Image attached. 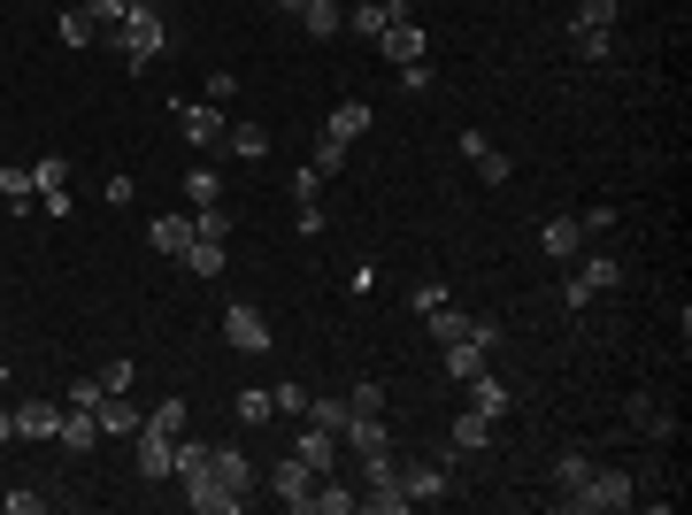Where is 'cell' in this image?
<instances>
[{"label": "cell", "mask_w": 692, "mask_h": 515, "mask_svg": "<svg viewBox=\"0 0 692 515\" xmlns=\"http://www.w3.org/2000/svg\"><path fill=\"white\" fill-rule=\"evenodd\" d=\"M31 178H39V193H62V185H69V162L47 154V162H31Z\"/></svg>", "instance_id": "obj_38"}, {"label": "cell", "mask_w": 692, "mask_h": 515, "mask_svg": "<svg viewBox=\"0 0 692 515\" xmlns=\"http://www.w3.org/2000/svg\"><path fill=\"white\" fill-rule=\"evenodd\" d=\"M101 392H131V362H108L101 370Z\"/></svg>", "instance_id": "obj_48"}, {"label": "cell", "mask_w": 692, "mask_h": 515, "mask_svg": "<svg viewBox=\"0 0 692 515\" xmlns=\"http://www.w3.org/2000/svg\"><path fill=\"white\" fill-rule=\"evenodd\" d=\"M185 507H201V515H239L246 500H239V492H223V485H216V469H208V477H193V485H185Z\"/></svg>", "instance_id": "obj_14"}, {"label": "cell", "mask_w": 692, "mask_h": 515, "mask_svg": "<svg viewBox=\"0 0 692 515\" xmlns=\"http://www.w3.org/2000/svg\"><path fill=\"white\" fill-rule=\"evenodd\" d=\"M178 124H185V139H193V146H216V139H231V124H223V108H216V101H201V108H178Z\"/></svg>", "instance_id": "obj_12"}, {"label": "cell", "mask_w": 692, "mask_h": 515, "mask_svg": "<svg viewBox=\"0 0 692 515\" xmlns=\"http://www.w3.org/2000/svg\"><path fill=\"white\" fill-rule=\"evenodd\" d=\"M293 454H300V462H308L316 477H331V469H338V439L323 432V423H316V432H300V439H293Z\"/></svg>", "instance_id": "obj_17"}, {"label": "cell", "mask_w": 692, "mask_h": 515, "mask_svg": "<svg viewBox=\"0 0 692 515\" xmlns=\"http://www.w3.org/2000/svg\"><path fill=\"white\" fill-rule=\"evenodd\" d=\"M231 154H239V162H262V154H270V131H262V124H239V131H231Z\"/></svg>", "instance_id": "obj_34"}, {"label": "cell", "mask_w": 692, "mask_h": 515, "mask_svg": "<svg viewBox=\"0 0 692 515\" xmlns=\"http://www.w3.org/2000/svg\"><path fill=\"white\" fill-rule=\"evenodd\" d=\"M101 39V24L85 16V9H62V47H93Z\"/></svg>", "instance_id": "obj_35"}, {"label": "cell", "mask_w": 692, "mask_h": 515, "mask_svg": "<svg viewBox=\"0 0 692 515\" xmlns=\"http://www.w3.org/2000/svg\"><path fill=\"white\" fill-rule=\"evenodd\" d=\"M131 9H139V0H131Z\"/></svg>", "instance_id": "obj_53"}, {"label": "cell", "mask_w": 692, "mask_h": 515, "mask_svg": "<svg viewBox=\"0 0 692 515\" xmlns=\"http://www.w3.org/2000/svg\"><path fill=\"white\" fill-rule=\"evenodd\" d=\"M370 131V101H338L331 116H323V139H346V146H355Z\"/></svg>", "instance_id": "obj_18"}, {"label": "cell", "mask_w": 692, "mask_h": 515, "mask_svg": "<svg viewBox=\"0 0 692 515\" xmlns=\"http://www.w3.org/2000/svg\"><path fill=\"white\" fill-rule=\"evenodd\" d=\"M577 278H585V293H616L624 285V262H616V254H585Z\"/></svg>", "instance_id": "obj_21"}, {"label": "cell", "mask_w": 692, "mask_h": 515, "mask_svg": "<svg viewBox=\"0 0 692 515\" xmlns=\"http://www.w3.org/2000/svg\"><path fill=\"white\" fill-rule=\"evenodd\" d=\"M569 54H577V62H608V54H616V31H592V24H569Z\"/></svg>", "instance_id": "obj_24"}, {"label": "cell", "mask_w": 692, "mask_h": 515, "mask_svg": "<svg viewBox=\"0 0 692 515\" xmlns=\"http://www.w3.org/2000/svg\"><path fill=\"white\" fill-rule=\"evenodd\" d=\"M585 469H592V454H562V462H554V492H569V485H585Z\"/></svg>", "instance_id": "obj_41"}, {"label": "cell", "mask_w": 692, "mask_h": 515, "mask_svg": "<svg viewBox=\"0 0 692 515\" xmlns=\"http://www.w3.org/2000/svg\"><path fill=\"white\" fill-rule=\"evenodd\" d=\"M208 201H223V178L216 169H185V208H208Z\"/></svg>", "instance_id": "obj_33"}, {"label": "cell", "mask_w": 692, "mask_h": 515, "mask_svg": "<svg viewBox=\"0 0 692 515\" xmlns=\"http://www.w3.org/2000/svg\"><path fill=\"white\" fill-rule=\"evenodd\" d=\"M185 270L193 278H223V239H193L185 246Z\"/></svg>", "instance_id": "obj_28"}, {"label": "cell", "mask_w": 692, "mask_h": 515, "mask_svg": "<svg viewBox=\"0 0 692 515\" xmlns=\"http://www.w3.org/2000/svg\"><path fill=\"white\" fill-rule=\"evenodd\" d=\"M400 93H431V69L423 62H400Z\"/></svg>", "instance_id": "obj_47"}, {"label": "cell", "mask_w": 692, "mask_h": 515, "mask_svg": "<svg viewBox=\"0 0 692 515\" xmlns=\"http://www.w3.org/2000/svg\"><path fill=\"white\" fill-rule=\"evenodd\" d=\"M116 39V54H124V69H146L154 54H162V39H169V24H162V0H139V9L108 31Z\"/></svg>", "instance_id": "obj_1"}, {"label": "cell", "mask_w": 692, "mask_h": 515, "mask_svg": "<svg viewBox=\"0 0 692 515\" xmlns=\"http://www.w3.org/2000/svg\"><path fill=\"white\" fill-rule=\"evenodd\" d=\"M346 408H355V415H385V385H377V377L355 385V392H346Z\"/></svg>", "instance_id": "obj_40"}, {"label": "cell", "mask_w": 692, "mask_h": 515, "mask_svg": "<svg viewBox=\"0 0 692 515\" xmlns=\"http://www.w3.org/2000/svg\"><path fill=\"white\" fill-rule=\"evenodd\" d=\"M400 492H408V507L447 500V469H439V462H400Z\"/></svg>", "instance_id": "obj_7"}, {"label": "cell", "mask_w": 692, "mask_h": 515, "mask_svg": "<svg viewBox=\"0 0 692 515\" xmlns=\"http://www.w3.org/2000/svg\"><path fill=\"white\" fill-rule=\"evenodd\" d=\"M16 439V408H0V447H9Z\"/></svg>", "instance_id": "obj_49"}, {"label": "cell", "mask_w": 692, "mask_h": 515, "mask_svg": "<svg viewBox=\"0 0 692 515\" xmlns=\"http://www.w3.org/2000/svg\"><path fill=\"white\" fill-rule=\"evenodd\" d=\"M346 415H355V408H346V400H316V392H308V423H323L331 439L346 432Z\"/></svg>", "instance_id": "obj_36"}, {"label": "cell", "mask_w": 692, "mask_h": 515, "mask_svg": "<svg viewBox=\"0 0 692 515\" xmlns=\"http://www.w3.org/2000/svg\"><path fill=\"white\" fill-rule=\"evenodd\" d=\"M616 16H624L616 0H577V16H569V24H592V31H616Z\"/></svg>", "instance_id": "obj_37"}, {"label": "cell", "mask_w": 692, "mask_h": 515, "mask_svg": "<svg viewBox=\"0 0 692 515\" xmlns=\"http://www.w3.org/2000/svg\"><path fill=\"white\" fill-rule=\"evenodd\" d=\"M470 408H477V415H492V423H500V415H508V385H500V377H492V370H477V377H470Z\"/></svg>", "instance_id": "obj_22"}, {"label": "cell", "mask_w": 692, "mask_h": 515, "mask_svg": "<svg viewBox=\"0 0 692 515\" xmlns=\"http://www.w3.org/2000/svg\"><path fill=\"white\" fill-rule=\"evenodd\" d=\"M423 323H431V338H439V347H454V338L500 347V323H485V316H462V308H447V300H431V308H423Z\"/></svg>", "instance_id": "obj_3"}, {"label": "cell", "mask_w": 692, "mask_h": 515, "mask_svg": "<svg viewBox=\"0 0 692 515\" xmlns=\"http://www.w3.org/2000/svg\"><path fill=\"white\" fill-rule=\"evenodd\" d=\"M39 507H47V492H31V485L9 492V515H39Z\"/></svg>", "instance_id": "obj_46"}, {"label": "cell", "mask_w": 692, "mask_h": 515, "mask_svg": "<svg viewBox=\"0 0 692 515\" xmlns=\"http://www.w3.org/2000/svg\"><path fill=\"white\" fill-rule=\"evenodd\" d=\"M77 9H85V16H93V24H108V31H116V24L131 16V0H77Z\"/></svg>", "instance_id": "obj_39"}, {"label": "cell", "mask_w": 692, "mask_h": 515, "mask_svg": "<svg viewBox=\"0 0 692 515\" xmlns=\"http://www.w3.org/2000/svg\"><path fill=\"white\" fill-rule=\"evenodd\" d=\"M462 154L477 162V178H485V185H508V154H500L485 131H462Z\"/></svg>", "instance_id": "obj_16"}, {"label": "cell", "mask_w": 692, "mask_h": 515, "mask_svg": "<svg viewBox=\"0 0 692 515\" xmlns=\"http://www.w3.org/2000/svg\"><path fill=\"white\" fill-rule=\"evenodd\" d=\"M54 439H62V447H69V454H85V447H101V415H93V408H69V415H62V432H54Z\"/></svg>", "instance_id": "obj_20"}, {"label": "cell", "mask_w": 692, "mask_h": 515, "mask_svg": "<svg viewBox=\"0 0 692 515\" xmlns=\"http://www.w3.org/2000/svg\"><path fill=\"white\" fill-rule=\"evenodd\" d=\"M146 423H154V432H169V439H178V432H185V400H162V408H154Z\"/></svg>", "instance_id": "obj_44"}, {"label": "cell", "mask_w": 692, "mask_h": 515, "mask_svg": "<svg viewBox=\"0 0 692 515\" xmlns=\"http://www.w3.org/2000/svg\"><path fill=\"white\" fill-rule=\"evenodd\" d=\"M562 507H577V515H616V507H631V477L624 469H585V485H569L562 492Z\"/></svg>", "instance_id": "obj_2"}, {"label": "cell", "mask_w": 692, "mask_h": 515, "mask_svg": "<svg viewBox=\"0 0 692 515\" xmlns=\"http://www.w3.org/2000/svg\"><path fill=\"white\" fill-rule=\"evenodd\" d=\"M270 492H278V500H285L293 515H308V500H316V469H308L300 454H285V462L270 469Z\"/></svg>", "instance_id": "obj_5"}, {"label": "cell", "mask_w": 692, "mask_h": 515, "mask_svg": "<svg viewBox=\"0 0 692 515\" xmlns=\"http://www.w3.org/2000/svg\"><path fill=\"white\" fill-rule=\"evenodd\" d=\"M447 447H454V454H477V447H492V415L462 408V415L447 423Z\"/></svg>", "instance_id": "obj_15"}, {"label": "cell", "mask_w": 692, "mask_h": 515, "mask_svg": "<svg viewBox=\"0 0 692 515\" xmlns=\"http://www.w3.org/2000/svg\"><path fill=\"white\" fill-rule=\"evenodd\" d=\"M577 223H585V239H600V231H616V201H592V208H585Z\"/></svg>", "instance_id": "obj_42"}, {"label": "cell", "mask_w": 692, "mask_h": 515, "mask_svg": "<svg viewBox=\"0 0 692 515\" xmlns=\"http://www.w3.org/2000/svg\"><path fill=\"white\" fill-rule=\"evenodd\" d=\"M0 201L31 208V201H39V178H31V169H16V162H0Z\"/></svg>", "instance_id": "obj_26"}, {"label": "cell", "mask_w": 692, "mask_h": 515, "mask_svg": "<svg viewBox=\"0 0 692 515\" xmlns=\"http://www.w3.org/2000/svg\"><path fill=\"white\" fill-rule=\"evenodd\" d=\"M631 423H639L646 439H669V432H677V415H669V408H662L654 392H639V400H631Z\"/></svg>", "instance_id": "obj_23"}, {"label": "cell", "mask_w": 692, "mask_h": 515, "mask_svg": "<svg viewBox=\"0 0 692 515\" xmlns=\"http://www.w3.org/2000/svg\"><path fill=\"white\" fill-rule=\"evenodd\" d=\"M93 415H101V439H139V408H131V392H101L93 400Z\"/></svg>", "instance_id": "obj_6"}, {"label": "cell", "mask_w": 692, "mask_h": 515, "mask_svg": "<svg viewBox=\"0 0 692 515\" xmlns=\"http://www.w3.org/2000/svg\"><path fill=\"white\" fill-rule=\"evenodd\" d=\"M316 515H355V492H346L338 477H316V500H308Z\"/></svg>", "instance_id": "obj_31"}, {"label": "cell", "mask_w": 692, "mask_h": 515, "mask_svg": "<svg viewBox=\"0 0 692 515\" xmlns=\"http://www.w3.org/2000/svg\"><path fill=\"white\" fill-rule=\"evenodd\" d=\"M355 507H377V515H408V492H400V477H385V485L355 492Z\"/></svg>", "instance_id": "obj_27"}, {"label": "cell", "mask_w": 692, "mask_h": 515, "mask_svg": "<svg viewBox=\"0 0 692 515\" xmlns=\"http://www.w3.org/2000/svg\"><path fill=\"white\" fill-rule=\"evenodd\" d=\"M485 362H492V347H477V338H454V347H447V377H462V385H470Z\"/></svg>", "instance_id": "obj_25"}, {"label": "cell", "mask_w": 692, "mask_h": 515, "mask_svg": "<svg viewBox=\"0 0 692 515\" xmlns=\"http://www.w3.org/2000/svg\"><path fill=\"white\" fill-rule=\"evenodd\" d=\"M0 377H9V362H0Z\"/></svg>", "instance_id": "obj_51"}, {"label": "cell", "mask_w": 692, "mask_h": 515, "mask_svg": "<svg viewBox=\"0 0 692 515\" xmlns=\"http://www.w3.org/2000/svg\"><path fill=\"white\" fill-rule=\"evenodd\" d=\"M270 400H278V415H308V385H278Z\"/></svg>", "instance_id": "obj_45"}, {"label": "cell", "mask_w": 692, "mask_h": 515, "mask_svg": "<svg viewBox=\"0 0 692 515\" xmlns=\"http://www.w3.org/2000/svg\"><path fill=\"white\" fill-rule=\"evenodd\" d=\"M169 477H185V485L208 477V447H201V439H178V454H169Z\"/></svg>", "instance_id": "obj_30"}, {"label": "cell", "mask_w": 692, "mask_h": 515, "mask_svg": "<svg viewBox=\"0 0 692 515\" xmlns=\"http://www.w3.org/2000/svg\"><path fill=\"white\" fill-rule=\"evenodd\" d=\"M346 154H355L346 139H316V146H308V169H316V178H338V169H346Z\"/></svg>", "instance_id": "obj_29"}, {"label": "cell", "mask_w": 692, "mask_h": 515, "mask_svg": "<svg viewBox=\"0 0 692 515\" xmlns=\"http://www.w3.org/2000/svg\"><path fill=\"white\" fill-rule=\"evenodd\" d=\"M146 239H154L162 254H178V262H185V246H193V208H169V216H154V223H146Z\"/></svg>", "instance_id": "obj_9"}, {"label": "cell", "mask_w": 692, "mask_h": 515, "mask_svg": "<svg viewBox=\"0 0 692 515\" xmlns=\"http://www.w3.org/2000/svg\"><path fill=\"white\" fill-rule=\"evenodd\" d=\"M278 9H285V16H300V9H308V0H278Z\"/></svg>", "instance_id": "obj_50"}, {"label": "cell", "mask_w": 692, "mask_h": 515, "mask_svg": "<svg viewBox=\"0 0 692 515\" xmlns=\"http://www.w3.org/2000/svg\"><path fill=\"white\" fill-rule=\"evenodd\" d=\"M370 47H377L385 62H423V31H415L408 16H400V24H385V31H377Z\"/></svg>", "instance_id": "obj_11"}, {"label": "cell", "mask_w": 692, "mask_h": 515, "mask_svg": "<svg viewBox=\"0 0 692 515\" xmlns=\"http://www.w3.org/2000/svg\"><path fill=\"white\" fill-rule=\"evenodd\" d=\"M539 246L554 254V262H577V254H585V223H577V216H547Z\"/></svg>", "instance_id": "obj_10"}, {"label": "cell", "mask_w": 692, "mask_h": 515, "mask_svg": "<svg viewBox=\"0 0 692 515\" xmlns=\"http://www.w3.org/2000/svg\"><path fill=\"white\" fill-rule=\"evenodd\" d=\"M331 9H346V0H331Z\"/></svg>", "instance_id": "obj_52"}, {"label": "cell", "mask_w": 692, "mask_h": 515, "mask_svg": "<svg viewBox=\"0 0 692 515\" xmlns=\"http://www.w3.org/2000/svg\"><path fill=\"white\" fill-rule=\"evenodd\" d=\"M208 469H216V485H223V492H239V500H246V485H254V462H246L239 447H208Z\"/></svg>", "instance_id": "obj_13"}, {"label": "cell", "mask_w": 692, "mask_h": 515, "mask_svg": "<svg viewBox=\"0 0 692 515\" xmlns=\"http://www.w3.org/2000/svg\"><path fill=\"white\" fill-rule=\"evenodd\" d=\"M185 439V432H178ZM178 439H169V432H154V423H139V477H169V454H178Z\"/></svg>", "instance_id": "obj_8"}, {"label": "cell", "mask_w": 692, "mask_h": 515, "mask_svg": "<svg viewBox=\"0 0 692 515\" xmlns=\"http://www.w3.org/2000/svg\"><path fill=\"white\" fill-rule=\"evenodd\" d=\"M223 338H231L239 355H270V347H278L270 316H262V308H246V300H231V308H223Z\"/></svg>", "instance_id": "obj_4"}, {"label": "cell", "mask_w": 692, "mask_h": 515, "mask_svg": "<svg viewBox=\"0 0 692 515\" xmlns=\"http://www.w3.org/2000/svg\"><path fill=\"white\" fill-rule=\"evenodd\" d=\"M300 24H308V39H331V31H346V9H331V0H308Z\"/></svg>", "instance_id": "obj_32"}, {"label": "cell", "mask_w": 692, "mask_h": 515, "mask_svg": "<svg viewBox=\"0 0 692 515\" xmlns=\"http://www.w3.org/2000/svg\"><path fill=\"white\" fill-rule=\"evenodd\" d=\"M270 415H278L270 392H239V423H270Z\"/></svg>", "instance_id": "obj_43"}, {"label": "cell", "mask_w": 692, "mask_h": 515, "mask_svg": "<svg viewBox=\"0 0 692 515\" xmlns=\"http://www.w3.org/2000/svg\"><path fill=\"white\" fill-rule=\"evenodd\" d=\"M62 432V408L54 400H24L16 408V439H54Z\"/></svg>", "instance_id": "obj_19"}]
</instances>
